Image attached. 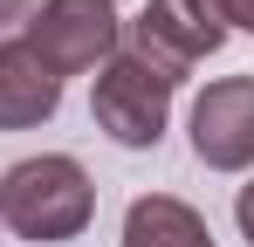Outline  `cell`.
<instances>
[{
  "mask_svg": "<svg viewBox=\"0 0 254 247\" xmlns=\"http://www.w3.org/2000/svg\"><path fill=\"white\" fill-rule=\"evenodd\" d=\"M89 213H96V185L62 151H42L0 172V227L14 241H76Z\"/></svg>",
  "mask_w": 254,
  "mask_h": 247,
  "instance_id": "obj_1",
  "label": "cell"
},
{
  "mask_svg": "<svg viewBox=\"0 0 254 247\" xmlns=\"http://www.w3.org/2000/svg\"><path fill=\"white\" fill-rule=\"evenodd\" d=\"M89 117H96V130H103L110 144H124V151H151V144L165 137V117H172V82L158 76L151 62H137L130 48H117V55L96 69Z\"/></svg>",
  "mask_w": 254,
  "mask_h": 247,
  "instance_id": "obj_2",
  "label": "cell"
},
{
  "mask_svg": "<svg viewBox=\"0 0 254 247\" xmlns=\"http://www.w3.org/2000/svg\"><path fill=\"white\" fill-rule=\"evenodd\" d=\"M220 41H227V21H220L213 0H151V7L130 21V55L151 62L172 89L192 76Z\"/></svg>",
  "mask_w": 254,
  "mask_h": 247,
  "instance_id": "obj_3",
  "label": "cell"
},
{
  "mask_svg": "<svg viewBox=\"0 0 254 247\" xmlns=\"http://www.w3.org/2000/svg\"><path fill=\"white\" fill-rule=\"evenodd\" d=\"M117 41H124V28H117L110 0H48L35 14V28L21 35V48L48 76H83V69H103L117 55Z\"/></svg>",
  "mask_w": 254,
  "mask_h": 247,
  "instance_id": "obj_4",
  "label": "cell"
},
{
  "mask_svg": "<svg viewBox=\"0 0 254 247\" xmlns=\"http://www.w3.org/2000/svg\"><path fill=\"white\" fill-rule=\"evenodd\" d=\"M192 158L213 172L254 165V76L206 82V96L192 103Z\"/></svg>",
  "mask_w": 254,
  "mask_h": 247,
  "instance_id": "obj_5",
  "label": "cell"
},
{
  "mask_svg": "<svg viewBox=\"0 0 254 247\" xmlns=\"http://www.w3.org/2000/svg\"><path fill=\"white\" fill-rule=\"evenodd\" d=\"M55 103H62V76H48L21 41L0 48V130H35L55 117Z\"/></svg>",
  "mask_w": 254,
  "mask_h": 247,
  "instance_id": "obj_6",
  "label": "cell"
},
{
  "mask_svg": "<svg viewBox=\"0 0 254 247\" xmlns=\"http://www.w3.org/2000/svg\"><path fill=\"white\" fill-rule=\"evenodd\" d=\"M124 247H213L206 220L172 192H151V199H130L124 213Z\"/></svg>",
  "mask_w": 254,
  "mask_h": 247,
  "instance_id": "obj_7",
  "label": "cell"
},
{
  "mask_svg": "<svg viewBox=\"0 0 254 247\" xmlns=\"http://www.w3.org/2000/svg\"><path fill=\"white\" fill-rule=\"evenodd\" d=\"M42 7H48V0H0V48H14V41L28 35Z\"/></svg>",
  "mask_w": 254,
  "mask_h": 247,
  "instance_id": "obj_8",
  "label": "cell"
},
{
  "mask_svg": "<svg viewBox=\"0 0 254 247\" xmlns=\"http://www.w3.org/2000/svg\"><path fill=\"white\" fill-rule=\"evenodd\" d=\"M234 220H241V241L254 247V185H241V199H234Z\"/></svg>",
  "mask_w": 254,
  "mask_h": 247,
  "instance_id": "obj_9",
  "label": "cell"
},
{
  "mask_svg": "<svg viewBox=\"0 0 254 247\" xmlns=\"http://www.w3.org/2000/svg\"><path fill=\"white\" fill-rule=\"evenodd\" d=\"M248 28H254V7H248Z\"/></svg>",
  "mask_w": 254,
  "mask_h": 247,
  "instance_id": "obj_10",
  "label": "cell"
}]
</instances>
